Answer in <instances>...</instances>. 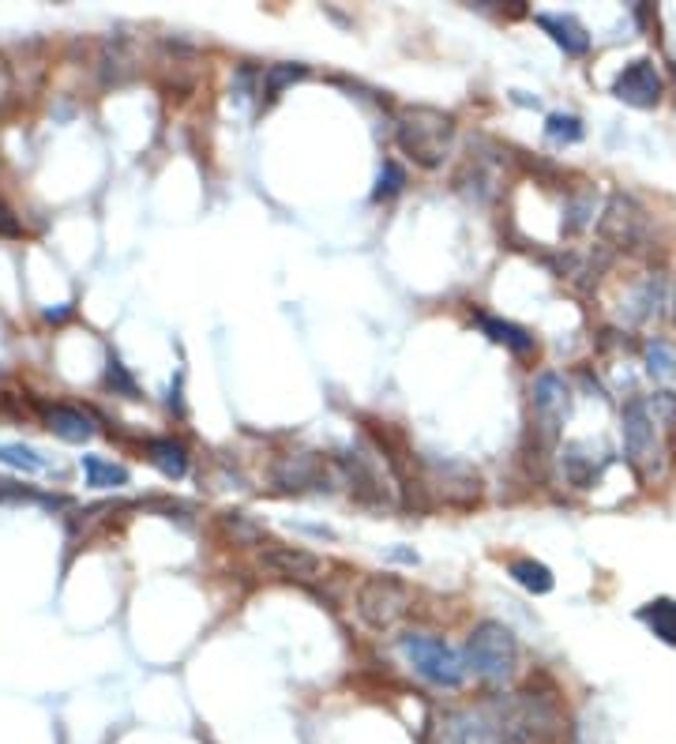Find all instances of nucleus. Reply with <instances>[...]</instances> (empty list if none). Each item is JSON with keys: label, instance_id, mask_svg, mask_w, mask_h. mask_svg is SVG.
<instances>
[{"label": "nucleus", "instance_id": "20e7f679", "mask_svg": "<svg viewBox=\"0 0 676 744\" xmlns=\"http://www.w3.org/2000/svg\"><path fill=\"white\" fill-rule=\"evenodd\" d=\"M620 433H624V455L631 470L643 481H658L665 474V444H661L658 421L650 418L643 399H628L620 410Z\"/></svg>", "mask_w": 676, "mask_h": 744}, {"label": "nucleus", "instance_id": "bb28decb", "mask_svg": "<svg viewBox=\"0 0 676 744\" xmlns=\"http://www.w3.org/2000/svg\"><path fill=\"white\" fill-rule=\"evenodd\" d=\"M564 211H568V218H564V230L583 233L586 226L594 222V196H590V192H579V196H571Z\"/></svg>", "mask_w": 676, "mask_h": 744}, {"label": "nucleus", "instance_id": "6e6552de", "mask_svg": "<svg viewBox=\"0 0 676 744\" xmlns=\"http://www.w3.org/2000/svg\"><path fill=\"white\" fill-rule=\"evenodd\" d=\"M530 403H534V429L541 433L545 444H553L560 436V425L571 414V388L560 372H541L530 388Z\"/></svg>", "mask_w": 676, "mask_h": 744}, {"label": "nucleus", "instance_id": "6ab92c4d", "mask_svg": "<svg viewBox=\"0 0 676 744\" xmlns=\"http://www.w3.org/2000/svg\"><path fill=\"white\" fill-rule=\"evenodd\" d=\"M477 324H481V331H485L492 342L507 346L511 354H530V350L538 346V342H534V335H530L526 327L511 324V320H500V316H477Z\"/></svg>", "mask_w": 676, "mask_h": 744}, {"label": "nucleus", "instance_id": "f3484780", "mask_svg": "<svg viewBox=\"0 0 676 744\" xmlns=\"http://www.w3.org/2000/svg\"><path fill=\"white\" fill-rule=\"evenodd\" d=\"M147 459H151V466H158V470L173 481L188 474V448L181 440H173V436H154V440H147Z\"/></svg>", "mask_w": 676, "mask_h": 744}, {"label": "nucleus", "instance_id": "f8f14e48", "mask_svg": "<svg viewBox=\"0 0 676 744\" xmlns=\"http://www.w3.org/2000/svg\"><path fill=\"white\" fill-rule=\"evenodd\" d=\"M260 564L282 579H297V583H312L323 575V557L308 553L301 545H271L260 553Z\"/></svg>", "mask_w": 676, "mask_h": 744}, {"label": "nucleus", "instance_id": "9b49d317", "mask_svg": "<svg viewBox=\"0 0 676 744\" xmlns=\"http://www.w3.org/2000/svg\"><path fill=\"white\" fill-rule=\"evenodd\" d=\"M609 466V451L601 444H590V440H571L560 448V470L568 485L575 489H594V481L601 478V470Z\"/></svg>", "mask_w": 676, "mask_h": 744}, {"label": "nucleus", "instance_id": "2f4dec72", "mask_svg": "<svg viewBox=\"0 0 676 744\" xmlns=\"http://www.w3.org/2000/svg\"><path fill=\"white\" fill-rule=\"evenodd\" d=\"M0 230H4V233H16V222L8 218V207H0Z\"/></svg>", "mask_w": 676, "mask_h": 744}, {"label": "nucleus", "instance_id": "4468645a", "mask_svg": "<svg viewBox=\"0 0 676 744\" xmlns=\"http://www.w3.org/2000/svg\"><path fill=\"white\" fill-rule=\"evenodd\" d=\"M447 744H496V726L485 707H466L444 718Z\"/></svg>", "mask_w": 676, "mask_h": 744}, {"label": "nucleus", "instance_id": "1a4fd4ad", "mask_svg": "<svg viewBox=\"0 0 676 744\" xmlns=\"http://www.w3.org/2000/svg\"><path fill=\"white\" fill-rule=\"evenodd\" d=\"M613 94L631 109H654L665 94V83H661V72L654 68V61H631L613 79Z\"/></svg>", "mask_w": 676, "mask_h": 744}, {"label": "nucleus", "instance_id": "f257e3e1", "mask_svg": "<svg viewBox=\"0 0 676 744\" xmlns=\"http://www.w3.org/2000/svg\"><path fill=\"white\" fill-rule=\"evenodd\" d=\"M492 726H496V744H553L564 733V714L553 699L538 692H511L485 703Z\"/></svg>", "mask_w": 676, "mask_h": 744}, {"label": "nucleus", "instance_id": "2eb2a0df", "mask_svg": "<svg viewBox=\"0 0 676 744\" xmlns=\"http://www.w3.org/2000/svg\"><path fill=\"white\" fill-rule=\"evenodd\" d=\"M538 27L541 31H549V38H553L556 46L564 49L568 57H583L586 49H590V34L583 31V23L575 16H553V12H538Z\"/></svg>", "mask_w": 676, "mask_h": 744}, {"label": "nucleus", "instance_id": "39448f33", "mask_svg": "<svg viewBox=\"0 0 676 744\" xmlns=\"http://www.w3.org/2000/svg\"><path fill=\"white\" fill-rule=\"evenodd\" d=\"M399 651L406 654V662L414 666L421 681L436 684V688H462L466 681V662L459 651H451L440 636L429 632H402Z\"/></svg>", "mask_w": 676, "mask_h": 744}, {"label": "nucleus", "instance_id": "5701e85b", "mask_svg": "<svg viewBox=\"0 0 676 744\" xmlns=\"http://www.w3.org/2000/svg\"><path fill=\"white\" fill-rule=\"evenodd\" d=\"M646 372L658 380H673L676 376V346L669 339L646 342Z\"/></svg>", "mask_w": 676, "mask_h": 744}, {"label": "nucleus", "instance_id": "9d476101", "mask_svg": "<svg viewBox=\"0 0 676 744\" xmlns=\"http://www.w3.org/2000/svg\"><path fill=\"white\" fill-rule=\"evenodd\" d=\"M271 481L286 493H305V489H327V474H323L320 455L312 451H290L278 455L271 463Z\"/></svg>", "mask_w": 676, "mask_h": 744}, {"label": "nucleus", "instance_id": "b1692460", "mask_svg": "<svg viewBox=\"0 0 676 744\" xmlns=\"http://www.w3.org/2000/svg\"><path fill=\"white\" fill-rule=\"evenodd\" d=\"M545 140L556 143V147H568V143L583 140V121L575 113H553L545 121Z\"/></svg>", "mask_w": 676, "mask_h": 744}, {"label": "nucleus", "instance_id": "0eeeda50", "mask_svg": "<svg viewBox=\"0 0 676 744\" xmlns=\"http://www.w3.org/2000/svg\"><path fill=\"white\" fill-rule=\"evenodd\" d=\"M598 233L605 248H624V252H635L650 241V218H646V207L628 192H613L605 211H601Z\"/></svg>", "mask_w": 676, "mask_h": 744}, {"label": "nucleus", "instance_id": "412c9836", "mask_svg": "<svg viewBox=\"0 0 676 744\" xmlns=\"http://www.w3.org/2000/svg\"><path fill=\"white\" fill-rule=\"evenodd\" d=\"M639 620H643L661 643H673L676 647V602L658 598V602L643 605V609H639Z\"/></svg>", "mask_w": 676, "mask_h": 744}, {"label": "nucleus", "instance_id": "473e14b6", "mask_svg": "<svg viewBox=\"0 0 676 744\" xmlns=\"http://www.w3.org/2000/svg\"><path fill=\"white\" fill-rule=\"evenodd\" d=\"M673 324H676V294H673Z\"/></svg>", "mask_w": 676, "mask_h": 744}, {"label": "nucleus", "instance_id": "c85d7f7f", "mask_svg": "<svg viewBox=\"0 0 676 744\" xmlns=\"http://www.w3.org/2000/svg\"><path fill=\"white\" fill-rule=\"evenodd\" d=\"M650 418L658 421V429H673L676 425V391H654L643 399Z\"/></svg>", "mask_w": 676, "mask_h": 744}, {"label": "nucleus", "instance_id": "423d86ee", "mask_svg": "<svg viewBox=\"0 0 676 744\" xmlns=\"http://www.w3.org/2000/svg\"><path fill=\"white\" fill-rule=\"evenodd\" d=\"M410 587L395 575H369L357 587V617L369 624L372 632H391L399 628L402 617L410 613Z\"/></svg>", "mask_w": 676, "mask_h": 744}, {"label": "nucleus", "instance_id": "393cba45", "mask_svg": "<svg viewBox=\"0 0 676 744\" xmlns=\"http://www.w3.org/2000/svg\"><path fill=\"white\" fill-rule=\"evenodd\" d=\"M305 76H308L305 64H271V68L263 72V94H267V98H278L290 83H297V79H305Z\"/></svg>", "mask_w": 676, "mask_h": 744}, {"label": "nucleus", "instance_id": "7ed1b4c3", "mask_svg": "<svg viewBox=\"0 0 676 744\" xmlns=\"http://www.w3.org/2000/svg\"><path fill=\"white\" fill-rule=\"evenodd\" d=\"M462 662L481 681L507 684L519 673V639L500 620H481V624H474V632L466 636Z\"/></svg>", "mask_w": 676, "mask_h": 744}, {"label": "nucleus", "instance_id": "cd10ccee", "mask_svg": "<svg viewBox=\"0 0 676 744\" xmlns=\"http://www.w3.org/2000/svg\"><path fill=\"white\" fill-rule=\"evenodd\" d=\"M406 188V170L399 162H384L380 166V177H376V188H372V200H391Z\"/></svg>", "mask_w": 676, "mask_h": 744}, {"label": "nucleus", "instance_id": "a211bd4d", "mask_svg": "<svg viewBox=\"0 0 676 744\" xmlns=\"http://www.w3.org/2000/svg\"><path fill=\"white\" fill-rule=\"evenodd\" d=\"M661 301H665V282L658 275H646L639 279V286L628 294V320L631 324H646L661 312Z\"/></svg>", "mask_w": 676, "mask_h": 744}, {"label": "nucleus", "instance_id": "f03ea898", "mask_svg": "<svg viewBox=\"0 0 676 744\" xmlns=\"http://www.w3.org/2000/svg\"><path fill=\"white\" fill-rule=\"evenodd\" d=\"M395 143L402 155H410L417 166L436 170L455 147V121L429 106H406L395 121Z\"/></svg>", "mask_w": 676, "mask_h": 744}, {"label": "nucleus", "instance_id": "ddd939ff", "mask_svg": "<svg viewBox=\"0 0 676 744\" xmlns=\"http://www.w3.org/2000/svg\"><path fill=\"white\" fill-rule=\"evenodd\" d=\"M338 466H342V474H346V481H350V493H354V500L369 504V508H384V504H387V485H384V478H380V474H376V470L365 463V455L346 451V455H338Z\"/></svg>", "mask_w": 676, "mask_h": 744}, {"label": "nucleus", "instance_id": "dca6fc26", "mask_svg": "<svg viewBox=\"0 0 676 744\" xmlns=\"http://www.w3.org/2000/svg\"><path fill=\"white\" fill-rule=\"evenodd\" d=\"M46 425L61 440H68V444H83V440L94 436V421L83 410H76V406H61V403L46 406Z\"/></svg>", "mask_w": 676, "mask_h": 744}, {"label": "nucleus", "instance_id": "aec40b11", "mask_svg": "<svg viewBox=\"0 0 676 744\" xmlns=\"http://www.w3.org/2000/svg\"><path fill=\"white\" fill-rule=\"evenodd\" d=\"M507 575L519 583L523 590H530V594H549L553 590V572H549V564H541V560H530V557H519L507 564Z\"/></svg>", "mask_w": 676, "mask_h": 744}, {"label": "nucleus", "instance_id": "a878e982", "mask_svg": "<svg viewBox=\"0 0 676 744\" xmlns=\"http://www.w3.org/2000/svg\"><path fill=\"white\" fill-rule=\"evenodd\" d=\"M222 530L230 534L237 545H256L263 538V527L260 523H252L245 512H226L222 515Z\"/></svg>", "mask_w": 676, "mask_h": 744}, {"label": "nucleus", "instance_id": "4be33fe9", "mask_svg": "<svg viewBox=\"0 0 676 744\" xmlns=\"http://www.w3.org/2000/svg\"><path fill=\"white\" fill-rule=\"evenodd\" d=\"M79 466L87 474V485H94V489H121V485H128V470L102 459V455H83Z\"/></svg>", "mask_w": 676, "mask_h": 744}, {"label": "nucleus", "instance_id": "c756f323", "mask_svg": "<svg viewBox=\"0 0 676 744\" xmlns=\"http://www.w3.org/2000/svg\"><path fill=\"white\" fill-rule=\"evenodd\" d=\"M0 463L4 466H16V470H42L46 459L38 455L34 448H23V444H0Z\"/></svg>", "mask_w": 676, "mask_h": 744}, {"label": "nucleus", "instance_id": "7c9ffc66", "mask_svg": "<svg viewBox=\"0 0 676 744\" xmlns=\"http://www.w3.org/2000/svg\"><path fill=\"white\" fill-rule=\"evenodd\" d=\"M106 384L113 391H121L124 399H136V384H132V376L124 372V365L117 361V357H109V365H106Z\"/></svg>", "mask_w": 676, "mask_h": 744}]
</instances>
